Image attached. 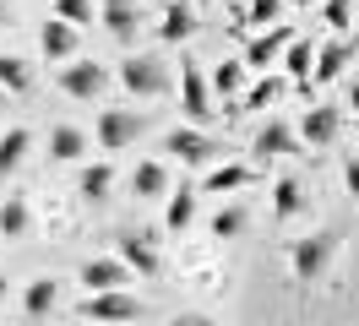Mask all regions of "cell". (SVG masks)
<instances>
[{"instance_id":"5","label":"cell","mask_w":359,"mask_h":326,"mask_svg":"<svg viewBox=\"0 0 359 326\" xmlns=\"http://www.w3.org/2000/svg\"><path fill=\"white\" fill-rule=\"evenodd\" d=\"M136 136H147V114L142 109H98V120H93V142L104 152H126L136 147Z\"/></svg>"},{"instance_id":"37","label":"cell","mask_w":359,"mask_h":326,"mask_svg":"<svg viewBox=\"0 0 359 326\" xmlns=\"http://www.w3.org/2000/svg\"><path fill=\"white\" fill-rule=\"evenodd\" d=\"M6 294H11V283H6V272H0V304H6Z\"/></svg>"},{"instance_id":"31","label":"cell","mask_w":359,"mask_h":326,"mask_svg":"<svg viewBox=\"0 0 359 326\" xmlns=\"http://www.w3.org/2000/svg\"><path fill=\"white\" fill-rule=\"evenodd\" d=\"M49 17L71 22V27H88V22L98 17V6H93V0H55V6H49Z\"/></svg>"},{"instance_id":"3","label":"cell","mask_w":359,"mask_h":326,"mask_svg":"<svg viewBox=\"0 0 359 326\" xmlns=\"http://www.w3.org/2000/svg\"><path fill=\"white\" fill-rule=\"evenodd\" d=\"M109 65L93 60V55H76V60L55 65V87L66 93V98H82V104H93V98H104V87H109Z\"/></svg>"},{"instance_id":"39","label":"cell","mask_w":359,"mask_h":326,"mask_svg":"<svg viewBox=\"0 0 359 326\" xmlns=\"http://www.w3.org/2000/svg\"><path fill=\"white\" fill-rule=\"evenodd\" d=\"M0 22H11V11H6V0H0Z\"/></svg>"},{"instance_id":"34","label":"cell","mask_w":359,"mask_h":326,"mask_svg":"<svg viewBox=\"0 0 359 326\" xmlns=\"http://www.w3.org/2000/svg\"><path fill=\"white\" fill-rule=\"evenodd\" d=\"M343 191L359 201V152H348V158H343Z\"/></svg>"},{"instance_id":"1","label":"cell","mask_w":359,"mask_h":326,"mask_svg":"<svg viewBox=\"0 0 359 326\" xmlns=\"http://www.w3.org/2000/svg\"><path fill=\"white\" fill-rule=\"evenodd\" d=\"M337 250H343V234H337V229H311V234H299L289 245V272H294V283H299V288H316V283L332 272Z\"/></svg>"},{"instance_id":"32","label":"cell","mask_w":359,"mask_h":326,"mask_svg":"<svg viewBox=\"0 0 359 326\" xmlns=\"http://www.w3.org/2000/svg\"><path fill=\"white\" fill-rule=\"evenodd\" d=\"M321 22H327L337 39H343V33L354 27V0H321Z\"/></svg>"},{"instance_id":"2","label":"cell","mask_w":359,"mask_h":326,"mask_svg":"<svg viewBox=\"0 0 359 326\" xmlns=\"http://www.w3.org/2000/svg\"><path fill=\"white\" fill-rule=\"evenodd\" d=\"M114 82L126 87L131 98H169L175 93V71H169L163 55H120Z\"/></svg>"},{"instance_id":"29","label":"cell","mask_w":359,"mask_h":326,"mask_svg":"<svg viewBox=\"0 0 359 326\" xmlns=\"http://www.w3.org/2000/svg\"><path fill=\"white\" fill-rule=\"evenodd\" d=\"M245 223H250L245 207H218V212L207 217V234L218 239V245H229V239H240V234H245Z\"/></svg>"},{"instance_id":"21","label":"cell","mask_w":359,"mask_h":326,"mask_svg":"<svg viewBox=\"0 0 359 326\" xmlns=\"http://www.w3.org/2000/svg\"><path fill=\"white\" fill-rule=\"evenodd\" d=\"M114 191V163H82V174H76V196L88 201V207H104Z\"/></svg>"},{"instance_id":"35","label":"cell","mask_w":359,"mask_h":326,"mask_svg":"<svg viewBox=\"0 0 359 326\" xmlns=\"http://www.w3.org/2000/svg\"><path fill=\"white\" fill-rule=\"evenodd\" d=\"M169 326H218V321L202 315V310H180V315H169Z\"/></svg>"},{"instance_id":"43","label":"cell","mask_w":359,"mask_h":326,"mask_svg":"<svg viewBox=\"0 0 359 326\" xmlns=\"http://www.w3.org/2000/svg\"><path fill=\"white\" fill-rule=\"evenodd\" d=\"M234 6H245V0H234Z\"/></svg>"},{"instance_id":"33","label":"cell","mask_w":359,"mask_h":326,"mask_svg":"<svg viewBox=\"0 0 359 326\" xmlns=\"http://www.w3.org/2000/svg\"><path fill=\"white\" fill-rule=\"evenodd\" d=\"M283 11H289L283 0H250V6H245V22L267 33V27H278V17H283Z\"/></svg>"},{"instance_id":"14","label":"cell","mask_w":359,"mask_h":326,"mask_svg":"<svg viewBox=\"0 0 359 326\" xmlns=\"http://www.w3.org/2000/svg\"><path fill=\"white\" fill-rule=\"evenodd\" d=\"M299 136H305V147H332L337 136H343V109L337 104H311L305 120H299Z\"/></svg>"},{"instance_id":"28","label":"cell","mask_w":359,"mask_h":326,"mask_svg":"<svg viewBox=\"0 0 359 326\" xmlns=\"http://www.w3.org/2000/svg\"><path fill=\"white\" fill-rule=\"evenodd\" d=\"M207 82H212V98H234V93L245 87V60H240V55H234V60H218Z\"/></svg>"},{"instance_id":"17","label":"cell","mask_w":359,"mask_h":326,"mask_svg":"<svg viewBox=\"0 0 359 326\" xmlns=\"http://www.w3.org/2000/svg\"><path fill=\"white\" fill-rule=\"evenodd\" d=\"M175 191V179H169V163L163 158H147V163H136L131 169V196L136 201H158V196Z\"/></svg>"},{"instance_id":"20","label":"cell","mask_w":359,"mask_h":326,"mask_svg":"<svg viewBox=\"0 0 359 326\" xmlns=\"http://www.w3.org/2000/svg\"><path fill=\"white\" fill-rule=\"evenodd\" d=\"M55 304H60V283L49 278V272L27 278V288H22V315H27V321H44Z\"/></svg>"},{"instance_id":"27","label":"cell","mask_w":359,"mask_h":326,"mask_svg":"<svg viewBox=\"0 0 359 326\" xmlns=\"http://www.w3.org/2000/svg\"><path fill=\"white\" fill-rule=\"evenodd\" d=\"M283 98V76H262V82H250L245 93H240V114H256V109H267V104H278Z\"/></svg>"},{"instance_id":"9","label":"cell","mask_w":359,"mask_h":326,"mask_svg":"<svg viewBox=\"0 0 359 326\" xmlns=\"http://www.w3.org/2000/svg\"><path fill=\"white\" fill-rule=\"evenodd\" d=\"M305 142H299V130H289L283 120H267V125L250 136V158H256V169H267L272 158H299Z\"/></svg>"},{"instance_id":"40","label":"cell","mask_w":359,"mask_h":326,"mask_svg":"<svg viewBox=\"0 0 359 326\" xmlns=\"http://www.w3.org/2000/svg\"><path fill=\"white\" fill-rule=\"evenodd\" d=\"M191 6H212V0H191Z\"/></svg>"},{"instance_id":"18","label":"cell","mask_w":359,"mask_h":326,"mask_svg":"<svg viewBox=\"0 0 359 326\" xmlns=\"http://www.w3.org/2000/svg\"><path fill=\"white\" fill-rule=\"evenodd\" d=\"M93 147V136L82 125H55L49 130V163H82Z\"/></svg>"},{"instance_id":"10","label":"cell","mask_w":359,"mask_h":326,"mask_svg":"<svg viewBox=\"0 0 359 326\" xmlns=\"http://www.w3.org/2000/svg\"><path fill=\"white\" fill-rule=\"evenodd\" d=\"M76 283L82 294H109V288H131V266L120 256H88L76 266Z\"/></svg>"},{"instance_id":"22","label":"cell","mask_w":359,"mask_h":326,"mask_svg":"<svg viewBox=\"0 0 359 326\" xmlns=\"http://www.w3.org/2000/svg\"><path fill=\"white\" fill-rule=\"evenodd\" d=\"M348 60H354V43H348V39L321 43V49H316V71H311V82H337V76L348 71Z\"/></svg>"},{"instance_id":"24","label":"cell","mask_w":359,"mask_h":326,"mask_svg":"<svg viewBox=\"0 0 359 326\" xmlns=\"http://www.w3.org/2000/svg\"><path fill=\"white\" fill-rule=\"evenodd\" d=\"M191 33H196V6H163L158 39H163V43H185Z\"/></svg>"},{"instance_id":"6","label":"cell","mask_w":359,"mask_h":326,"mask_svg":"<svg viewBox=\"0 0 359 326\" xmlns=\"http://www.w3.org/2000/svg\"><path fill=\"white\" fill-rule=\"evenodd\" d=\"M163 158H175L180 169H212L218 163V142L202 125H175L163 136Z\"/></svg>"},{"instance_id":"23","label":"cell","mask_w":359,"mask_h":326,"mask_svg":"<svg viewBox=\"0 0 359 326\" xmlns=\"http://www.w3.org/2000/svg\"><path fill=\"white\" fill-rule=\"evenodd\" d=\"M27 152H33V130H27V125H11L6 136H0V179L22 169V163H27Z\"/></svg>"},{"instance_id":"25","label":"cell","mask_w":359,"mask_h":326,"mask_svg":"<svg viewBox=\"0 0 359 326\" xmlns=\"http://www.w3.org/2000/svg\"><path fill=\"white\" fill-rule=\"evenodd\" d=\"M0 87H6V98H27L33 93V65L22 55H0Z\"/></svg>"},{"instance_id":"4","label":"cell","mask_w":359,"mask_h":326,"mask_svg":"<svg viewBox=\"0 0 359 326\" xmlns=\"http://www.w3.org/2000/svg\"><path fill=\"white\" fill-rule=\"evenodd\" d=\"M180 109H185V120L191 125H207L212 114H218V104H212V82H207V71L196 65V55H180Z\"/></svg>"},{"instance_id":"30","label":"cell","mask_w":359,"mask_h":326,"mask_svg":"<svg viewBox=\"0 0 359 326\" xmlns=\"http://www.w3.org/2000/svg\"><path fill=\"white\" fill-rule=\"evenodd\" d=\"M27 229H33L27 201H22V196H6V201H0V234H6V239H22Z\"/></svg>"},{"instance_id":"36","label":"cell","mask_w":359,"mask_h":326,"mask_svg":"<svg viewBox=\"0 0 359 326\" xmlns=\"http://www.w3.org/2000/svg\"><path fill=\"white\" fill-rule=\"evenodd\" d=\"M348 109H354V114H359V76H354V82H348Z\"/></svg>"},{"instance_id":"13","label":"cell","mask_w":359,"mask_h":326,"mask_svg":"<svg viewBox=\"0 0 359 326\" xmlns=\"http://www.w3.org/2000/svg\"><path fill=\"white\" fill-rule=\"evenodd\" d=\"M39 49H44L55 65H66L82 55V27H71V22L60 17H44V27H39Z\"/></svg>"},{"instance_id":"41","label":"cell","mask_w":359,"mask_h":326,"mask_svg":"<svg viewBox=\"0 0 359 326\" xmlns=\"http://www.w3.org/2000/svg\"><path fill=\"white\" fill-rule=\"evenodd\" d=\"M0 104H6V87H0Z\"/></svg>"},{"instance_id":"7","label":"cell","mask_w":359,"mask_h":326,"mask_svg":"<svg viewBox=\"0 0 359 326\" xmlns=\"http://www.w3.org/2000/svg\"><path fill=\"white\" fill-rule=\"evenodd\" d=\"M76 315L93 326H126L142 315V299H136L131 288H109V294H88V299L76 304Z\"/></svg>"},{"instance_id":"15","label":"cell","mask_w":359,"mask_h":326,"mask_svg":"<svg viewBox=\"0 0 359 326\" xmlns=\"http://www.w3.org/2000/svg\"><path fill=\"white\" fill-rule=\"evenodd\" d=\"M98 17H104V33H109L120 49H131L136 33H142V17H136V0H98Z\"/></svg>"},{"instance_id":"19","label":"cell","mask_w":359,"mask_h":326,"mask_svg":"<svg viewBox=\"0 0 359 326\" xmlns=\"http://www.w3.org/2000/svg\"><path fill=\"white\" fill-rule=\"evenodd\" d=\"M256 179V163H212L207 179H196V191H212V196H234L240 185Z\"/></svg>"},{"instance_id":"42","label":"cell","mask_w":359,"mask_h":326,"mask_svg":"<svg viewBox=\"0 0 359 326\" xmlns=\"http://www.w3.org/2000/svg\"><path fill=\"white\" fill-rule=\"evenodd\" d=\"M354 142H359V125H354Z\"/></svg>"},{"instance_id":"26","label":"cell","mask_w":359,"mask_h":326,"mask_svg":"<svg viewBox=\"0 0 359 326\" xmlns=\"http://www.w3.org/2000/svg\"><path fill=\"white\" fill-rule=\"evenodd\" d=\"M283 71H289L294 82L305 87V82H311V71H316V43L294 33V39H289V49H283Z\"/></svg>"},{"instance_id":"16","label":"cell","mask_w":359,"mask_h":326,"mask_svg":"<svg viewBox=\"0 0 359 326\" xmlns=\"http://www.w3.org/2000/svg\"><path fill=\"white\" fill-rule=\"evenodd\" d=\"M196 201H202V191H196V185H175V191L163 196V229H169V234L196 229Z\"/></svg>"},{"instance_id":"11","label":"cell","mask_w":359,"mask_h":326,"mask_svg":"<svg viewBox=\"0 0 359 326\" xmlns=\"http://www.w3.org/2000/svg\"><path fill=\"white\" fill-rule=\"evenodd\" d=\"M267 185H272V223H294V217L311 212V191H305L299 174H278Z\"/></svg>"},{"instance_id":"38","label":"cell","mask_w":359,"mask_h":326,"mask_svg":"<svg viewBox=\"0 0 359 326\" xmlns=\"http://www.w3.org/2000/svg\"><path fill=\"white\" fill-rule=\"evenodd\" d=\"M283 6H289V11H299V6H311V0H283Z\"/></svg>"},{"instance_id":"8","label":"cell","mask_w":359,"mask_h":326,"mask_svg":"<svg viewBox=\"0 0 359 326\" xmlns=\"http://www.w3.org/2000/svg\"><path fill=\"white\" fill-rule=\"evenodd\" d=\"M114 256L131 266L136 278H158L163 272V256H158V239L147 229H114Z\"/></svg>"},{"instance_id":"12","label":"cell","mask_w":359,"mask_h":326,"mask_svg":"<svg viewBox=\"0 0 359 326\" xmlns=\"http://www.w3.org/2000/svg\"><path fill=\"white\" fill-rule=\"evenodd\" d=\"M294 27L289 22H278V27H267V33H256V39L240 49V60H245V71H267L272 60H283V49H289Z\"/></svg>"}]
</instances>
